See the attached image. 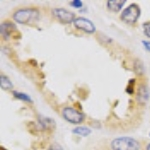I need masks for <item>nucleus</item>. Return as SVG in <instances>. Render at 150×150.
Returning <instances> with one entry per match:
<instances>
[{
  "mask_svg": "<svg viewBox=\"0 0 150 150\" xmlns=\"http://www.w3.org/2000/svg\"><path fill=\"white\" fill-rule=\"evenodd\" d=\"M39 19V10L36 8H21L14 12L13 20L20 24L35 22Z\"/></svg>",
  "mask_w": 150,
  "mask_h": 150,
  "instance_id": "f257e3e1",
  "label": "nucleus"
},
{
  "mask_svg": "<svg viewBox=\"0 0 150 150\" xmlns=\"http://www.w3.org/2000/svg\"><path fill=\"white\" fill-rule=\"evenodd\" d=\"M112 150H139L141 145L136 139L128 136H121L111 141Z\"/></svg>",
  "mask_w": 150,
  "mask_h": 150,
  "instance_id": "f03ea898",
  "label": "nucleus"
},
{
  "mask_svg": "<svg viewBox=\"0 0 150 150\" xmlns=\"http://www.w3.org/2000/svg\"><path fill=\"white\" fill-rule=\"evenodd\" d=\"M140 15H141L140 6L136 3H132L122 11L121 19L128 24H134L137 22Z\"/></svg>",
  "mask_w": 150,
  "mask_h": 150,
  "instance_id": "7ed1b4c3",
  "label": "nucleus"
},
{
  "mask_svg": "<svg viewBox=\"0 0 150 150\" xmlns=\"http://www.w3.org/2000/svg\"><path fill=\"white\" fill-rule=\"evenodd\" d=\"M61 114L66 121L72 124H80L84 121V118H85L83 113L73 107H64L61 111Z\"/></svg>",
  "mask_w": 150,
  "mask_h": 150,
  "instance_id": "20e7f679",
  "label": "nucleus"
},
{
  "mask_svg": "<svg viewBox=\"0 0 150 150\" xmlns=\"http://www.w3.org/2000/svg\"><path fill=\"white\" fill-rule=\"evenodd\" d=\"M73 23H74L75 28L79 29V30L83 31V32H85V33H88V34H93L96 31V27H95V25H94V23L87 18L76 17Z\"/></svg>",
  "mask_w": 150,
  "mask_h": 150,
  "instance_id": "39448f33",
  "label": "nucleus"
},
{
  "mask_svg": "<svg viewBox=\"0 0 150 150\" xmlns=\"http://www.w3.org/2000/svg\"><path fill=\"white\" fill-rule=\"evenodd\" d=\"M52 14L55 18L63 23H72L75 20V14L65 8H53Z\"/></svg>",
  "mask_w": 150,
  "mask_h": 150,
  "instance_id": "423d86ee",
  "label": "nucleus"
},
{
  "mask_svg": "<svg viewBox=\"0 0 150 150\" xmlns=\"http://www.w3.org/2000/svg\"><path fill=\"white\" fill-rule=\"evenodd\" d=\"M149 99V89L145 84H142L141 86H139L138 90H137L136 94V100L139 104H146L148 102Z\"/></svg>",
  "mask_w": 150,
  "mask_h": 150,
  "instance_id": "0eeeda50",
  "label": "nucleus"
},
{
  "mask_svg": "<svg viewBox=\"0 0 150 150\" xmlns=\"http://www.w3.org/2000/svg\"><path fill=\"white\" fill-rule=\"evenodd\" d=\"M16 31V26L10 21H5L1 24V35L5 39H8L9 36L13 35V33Z\"/></svg>",
  "mask_w": 150,
  "mask_h": 150,
  "instance_id": "6e6552de",
  "label": "nucleus"
},
{
  "mask_svg": "<svg viewBox=\"0 0 150 150\" xmlns=\"http://www.w3.org/2000/svg\"><path fill=\"white\" fill-rule=\"evenodd\" d=\"M126 0H108L107 8L112 12H118L124 6Z\"/></svg>",
  "mask_w": 150,
  "mask_h": 150,
  "instance_id": "1a4fd4ad",
  "label": "nucleus"
},
{
  "mask_svg": "<svg viewBox=\"0 0 150 150\" xmlns=\"http://www.w3.org/2000/svg\"><path fill=\"white\" fill-rule=\"evenodd\" d=\"M72 132L76 135H79V136L86 137V136H88V135H90L92 131H91L90 128L87 127V126H77V127L73 128Z\"/></svg>",
  "mask_w": 150,
  "mask_h": 150,
  "instance_id": "9d476101",
  "label": "nucleus"
},
{
  "mask_svg": "<svg viewBox=\"0 0 150 150\" xmlns=\"http://www.w3.org/2000/svg\"><path fill=\"white\" fill-rule=\"evenodd\" d=\"M0 86L3 90H10L13 87V83L6 75H1L0 76Z\"/></svg>",
  "mask_w": 150,
  "mask_h": 150,
  "instance_id": "9b49d317",
  "label": "nucleus"
},
{
  "mask_svg": "<svg viewBox=\"0 0 150 150\" xmlns=\"http://www.w3.org/2000/svg\"><path fill=\"white\" fill-rule=\"evenodd\" d=\"M12 94H13L14 98L18 99V100H22L25 101V102H32V99L27 94L23 93V92H19V91H12Z\"/></svg>",
  "mask_w": 150,
  "mask_h": 150,
  "instance_id": "f8f14e48",
  "label": "nucleus"
},
{
  "mask_svg": "<svg viewBox=\"0 0 150 150\" xmlns=\"http://www.w3.org/2000/svg\"><path fill=\"white\" fill-rule=\"evenodd\" d=\"M134 71L136 72L137 74H143L144 72V66H143V63H142L141 60L139 59H136L134 61Z\"/></svg>",
  "mask_w": 150,
  "mask_h": 150,
  "instance_id": "ddd939ff",
  "label": "nucleus"
},
{
  "mask_svg": "<svg viewBox=\"0 0 150 150\" xmlns=\"http://www.w3.org/2000/svg\"><path fill=\"white\" fill-rule=\"evenodd\" d=\"M142 27H143V32H144V34L146 35L148 38H150V21L144 22V23H143V25H142Z\"/></svg>",
  "mask_w": 150,
  "mask_h": 150,
  "instance_id": "4468645a",
  "label": "nucleus"
},
{
  "mask_svg": "<svg viewBox=\"0 0 150 150\" xmlns=\"http://www.w3.org/2000/svg\"><path fill=\"white\" fill-rule=\"evenodd\" d=\"M70 6L74 7V8H80V7L83 6V2L81 0H73V1L70 2Z\"/></svg>",
  "mask_w": 150,
  "mask_h": 150,
  "instance_id": "2eb2a0df",
  "label": "nucleus"
},
{
  "mask_svg": "<svg viewBox=\"0 0 150 150\" xmlns=\"http://www.w3.org/2000/svg\"><path fill=\"white\" fill-rule=\"evenodd\" d=\"M142 44H143V46H144L145 49H146L147 51L150 52V41L143 40V41H142Z\"/></svg>",
  "mask_w": 150,
  "mask_h": 150,
  "instance_id": "dca6fc26",
  "label": "nucleus"
},
{
  "mask_svg": "<svg viewBox=\"0 0 150 150\" xmlns=\"http://www.w3.org/2000/svg\"><path fill=\"white\" fill-rule=\"evenodd\" d=\"M146 150H150V143H149V144H147V146H146Z\"/></svg>",
  "mask_w": 150,
  "mask_h": 150,
  "instance_id": "f3484780",
  "label": "nucleus"
}]
</instances>
